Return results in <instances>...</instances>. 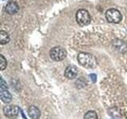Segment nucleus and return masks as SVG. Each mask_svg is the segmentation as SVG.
<instances>
[{
  "label": "nucleus",
  "mask_w": 127,
  "mask_h": 119,
  "mask_svg": "<svg viewBox=\"0 0 127 119\" xmlns=\"http://www.w3.org/2000/svg\"><path fill=\"white\" fill-rule=\"evenodd\" d=\"M7 65V62L5 57H3L2 55H0V67H1V71L5 70Z\"/></svg>",
  "instance_id": "nucleus-13"
},
{
  "label": "nucleus",
  "mask_w": 127,
  "mask_h": 119,
  "mask_svg": "<svg viewBox=\"0 0 127 119\" xmlns=\"http://www.w3.org/2000/svg\"><path fill=\"white\" fill-rule=\"evenodd\" d=\"M75 18L78 24L81 26H87L91 22V15L87 10L80 9L76 12Z\"/></svg>",
  "instance_id": "nucleus-2"
},
{
  "label": "nucleus",
  "mask_w": 127,
  "mask_h": 119,
  "mask_svg": "<svg viewBox=\"0 0 127 119\" xmlns=\"http://www.w3.org/2000/svg\"><path fill=\"white\" fill-rule=\"evenodd\" d=\"M19 10V6L16 2H9L6 6V11L8 14H15Z\"/></svg>",
  "instance_id": "nucleus-8"
},
{
  "label": "nucleus",
  "mask_w": 127,
  "mask_h": 119,
  "mask_svg": "<svg viewBox=\"0 0 127 119\" xmlns=\"http://www.w3.org/2000/svg\"><path fill=\"white\" fill-rule=\"evenodd\" d=\"M19 107L14 105L6 106L3 108V114H5V116L11 119L17 118L19 114Z\"/></svg>",
  "instance_id": "nucleus-5"
},
{
  "label": "nucleus",
  "mask_w": 127,
  "mask_h": 119,
  "mask_svg": "<svg viewBox=\"0 0 127 119\" xmlns=\"http://www.w3.org/2000/svg\"><path fill=\"white\" fill-rule=\"evenodd\" d=\"M112 45L120 53H126L127 52V44L120 39H114L112 41Z\"/></svg>",
  "instance_id": "nucleus-6"
},
{
  "label": "nucleus",
  "mask_w": 127,
  "mask_h": 119,
  "mask_svg": "<svg viewBox=\"0 0 127 119\" xmlns=\"http://www.w3.org/2000/svg\"><path fill=\"white\" fill-rule=\"evenodd\" d=\"M84 119H98V115L95 111L90 110L85 114Z\"/></svg>",
  "instance_id": "nucleus-12"
},
{
  "label": "nucleus",
  "mask_w": 127,
  "mask_h": 119,
  "mask_svg": "<svg viewBox=\"0 0 127 119\" xmlns=\"http://www.w3.org/2000/svg\"><path fill=\"white\" fill-rule=\"evenodd\" d=\"M0 98H1V100L6 104L10 103L12 100V96L10 93L8 91V89L0 88Z\"/></svg>",
  "instance_id": "nucleus-9"
},
{
  "label": "nucleus",
  "mask_w": 127,
  "mask_h": 119,
  "mask_svg": "<svg viewBox=\"0 0 127 119\" xmlns=\"http://www.w3.org/2000/svg\"><path fill=\"white\" fill-rule=\"evenodd\" d=\"M9 41H10L9 34L4 30H1V32H0V44L1 45H6V44L9 43Z\"/></svg>",
  "instance_id": "nucleus-11"
},
{
  "label": "nucleus",
  "mask_w": 127,
  "mask_h": 119,
  "mask_svg": "<svg viewBox=\"0 0 127 119\" xmlns=\"http://www.w3.org/2000/svg\"><path fill=\"white\" fill-rule=\"evenodd\" d=\"M89 76H90V79H91V82H92V83L96 82V80H97V75H96L92 73V74H90Z\"/></svg>",
  "instance_id": "nucleus-15"
},
{
  "label": "nucleus",
  "mask_w": 127,
  "mask_h": 119,
  "mask_svg": "<svg viewBox=\"0 0 127 119\" xmlns=\"http://www.w3.org/2000/svg\"><path fill=\"white\" fill-rule=\"evenodd\" d=\"M78 61L80 64L87 68H95L97 66V60L92 54L87 53H79L78 55Z\"/></svg>",
  "instance_id": "nucleus-1"
},
{
  "label": "nucleus",
  "mask_w": 127,
  "mask_h": 119,
  "mask_svg": "<svg viewBox=\"0 0 127 119\" xmlns=\"http://www.w3.org/2000/svg\"><path fill=\"white\" fill-rule=\"evenodd\" d=\"M28 114L32 119H39L41 117V111L35 106H31L30 107L29 110H28Z\"/></svg>",
  "instance_id": "nucleus-10"
},
{
  "label": "nucleus",
  "mask_w": 127,
  "mask_h": 119,
  "mask_svg": "<svg viewBox=\"0 0 127 119\" xmlns=\"http://www.w3.org/2000/svg\"><path fill=\"white\" fill-rule=\"evenodd\" d=\"M0 88H2V89H8V87L6 85V82L4 81L3 78H1V83H0Z\"/></svg>",
  "instance_id": "nucleus-14"
},
{
  "label": "nucleus",
  "mask_w": 127,
  "mask_h": 119,
  "mask_svg": "<svg viewBox=\"0 0 127 119\" xmlns=\"http://www.w3.org/2000/svg\"><path fill=\"white\" fill-rule=\"evenodd\" d=\"M67 57V52L62 47H54L50 50V57L55 61H61Z\"/></svg>",
  "instance_id": "nucleus-3"
},
{
  "label": "nucleus",
  "mask_w": 127,
  "mask_h": 119,
  "mask_svg": "<svg viewBox=\"0 0 127 119\" xmlns=\"http://www.w3.org/2000/svg\"><path fill=\"white\" fill-rule=\"evenodd\" d=\"M106 18L110 23H118L122 21V16L119 10L116 9H109L106 12Z\"/></svg>",
  "instance_id": "nucleus-4"
},
{
  "label": "nucleus",
  "mask_w": 127,
  "mask_h": 119,
  "mask_svg": "<svg viewBox=\"0 0 127 119\" xmlns=\"http://www.w3.org/2000/svg\"><path fill=\"white\" fill-rule=\"evenodd\" d=\"M77 74H78V69L75 66L69 65L66 67L64 71V75L66 78L69 79H73L75 78H76Z\"/></svg>",
  "instance_id": "nucleus-7"
}]
</instances>
